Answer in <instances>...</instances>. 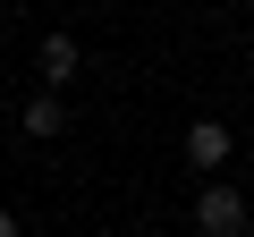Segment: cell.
Segmentation results:
<instances>
[{"mask_svg": "<svg viewBox=\"0 0 254 237\" xmlns=\"http://www.w3.org/2000/svg\"><path fill=\"white\" fill-rule=\"evenodd\" d=\"M246 220H254V203H246V186H229V178H212V186L195 195V229H203V237H246Z\"/></svg>", "mask_w": 254, "mask_h": 237, "instance_id": "cell-1", "label": "cell"}, {"mask_svg": "<svg viewBox=\"0 0 254 237\" xmlns=\"http://www.w3.org/2000/svg\"><path fill=\"white\" fill-rule=\"evenodd\" d=\"M187 161L195 170H220L229 161V127H220V118H195V127H187Z\"/></svg>", "mask_w": 254, "mask_h": 237, "instance_id": "cell-2", "label": "cell"}, {"mask_svg": "<svg viewBox=\"0 0 254 237\" xmlns=\"http://www.w3.org/2000/svg\"><path fill=\"white\" fill-rule=\"evenodd\" d=\"M34 59H43V76H51V85H68V76L85 68V51H76V34H43V51H34Z\"/></svg>", "mask_w": 254, "mask_h": 237, "instance_id": "cell-3", "label": "cell"}, {"mask_svg": "<svg viewBox=\"0 0 254 237\" xmlns=\"http://www.w3.org/2000/svg\"><path fill=\"white\" fill-rule=\"evenodd\" d=\"M17 127H26V136H60V127H68V102H60V93H34V102L17 110Z\"/></svg>", "mask_w": 254, "mask_h": 237, "instance_id": "cell-4", "label": "cell"}, {"mask_svg": "<svg viewBox=\"0 0 254 237\" xmlns=\"http://www.w3.org/2000/svg\"><path fill=\"white\" fill-rule=\"evenodd\" d=\"M0 237H17V212H9V203H0Z\"/></svg>", "mask_w": 254, "mask_h": 237, "instance_id": "cell-5", "label": "cell"}, {"mask_svg": "<svg viewBox=\"0 0 254 237\" xmlns=\"http://www.w3.org/2000/svg\"><path fill=\"white\" fill-rule=\"evenodd\" d=\"M246 203H254V170H246Z\"/></svg>", "mask_w": 254, "mask_h": 237, "instance_id": "cell-6", "label": "cell"}]
</instances>
